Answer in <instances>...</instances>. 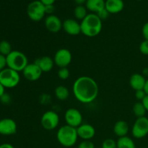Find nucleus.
Returning a JSON list of instances; mask_svg holds the SVG:
<instances>
[{
  "label": "nucleus",
  "instance_id": "f257e3e1",
  "mask_svg": "<svg viewBox=\"0 0 148 148\" xmlns=\"http://www.w3.org/2000/svg\"><path fill=\"white\" fill-rule=\"evenodd\" d=\"M72 92L79 102L85 104L90 103L98 97L99 88L93 78L81 76L74 82Z\"/></svg>",
  "mask_w": 148,
  "mask_h": 148
},
{
  "label": "nucleus",
  "instance_id": "f03ea898",
  "mask_svg": "<svg viewBox=\"0 0 148 148\" xmlns=\"http://www.w3.org/2000/svg\"><path fill=\"white\" fill-rule=\"evenodd\" d=\"M81 33L89 38H93L101 33L103 28L102 20L95 13L88 14L80 23Z\"/></svg>",
  "mask_w": 148,
  "mask_h": 148
},
{
  "label": "nucleus",
  "instance_id": "7ed1b4c3",
  "mask_svg": "<svg viewBox=\"0 0 148 148\" xmlns=\"http://www.w3.org/2000/svg\"><path fill=\"white\" fill-rule=\"evenodd\" d=\"M78 137L77 128L67 124L61 127L56 133L58 142L61 145L65 147H73L76 144Z\"/></svg>",
  "mask_w": 148,
  "mask_h": 148
},
{
  "label": "nucleus",
  "instance_id": "20e7f679",
  "mask_svg": "<svg viewBox=\"0 0 148 148\" xmlns=\"http://www.w3.org/2000/svg\"><path fill=\"white\" fill-rule=\"evenodd\" d=\"M7 59V66L17 72H23L25 66L28 64V59L25 53L20 51H12Z\"/></svg>",
  "mask_w": 148,
  "mask_h": 148
},
{
  "label": "nucleus",
  "instance_id": "39448f33",
  "mask_svg": "<svg viewBox=\"0 0 148 148\" xmlns=\"http://www.w3.org/2000/svg\"><path fill=\"white\" fill-rule=\"evenodd\" d=\"M20 81L19 72L7 67L0 72V82L5 88H13L17 86Z\"/></svg>",
  "mask_w": 148,
  "mask_h": 148
},
{
  "label": "nucleus",
  "instance_id": "423d86ee",
  "mask_svg": "<svg viewBox=\"0 0 148 148\" xmlns=\"http://www.w3.org/2000/svg\"><path fill=\"white\" fill-rule=\"evenodd\" d=\"M27 14L29 18L34 22H38L44 18L46 11L45 6L40 0L31 1L27 5Z\"/></svg>",
  "mask_w": 148,
  "mask_h": 148
},
{
  "label": "nucleus",
  "instance_id": "0eeeda50",
  "mask_svg": "<svg viewBox=\"0 0 148 148\" xmlns=\"http://www.w3.org/2000/svg\"><path fill=\"white\" fill-rule=\"evenodd\" d=\"M59 116L53 111H47L42 115L40 119V124L44 130L51 131L57 128L59 126Z\"/></svg>",
  "mask_w": 148,
  "mask_h": 148
},
{
  "label": "nucleus",
  "instance_id": "6e6552de",
  "mask_svg": "<svg viewBox=\"0 0 148 148\" xmlns=\"http://www.w3.org/2000/svg\"><path fill=\"white\" fill-rule=\"evenodd\" d=\"M132 136L136 139H143L148 134V118H137L132 129Z\"/></svg>",
  "mask_w": 148,
  "mask_h": 148
},
{
  "label": "nucleus",
  "instance_id": "1a4fd4ad",
  "mask_svg": "<svg viewBox=\"0 0 148 148\" xmlns=\"http://www.w3.org/2000/svg\"><path fill=\"white\" fill-rule=\"evenodd\" d=\"M53 59L55 65L59 68L67 67L72 60V55L68 49H60L56 51Z\"/></svg>",
  "mask_w": 148,
  "mask_h": 148
},
{
  "label": "nucleus",
  "instance_id": "9d476101",
  "mask_svg": "<svg viewBox=\"0 0 148 148\" xmlns=\"http://www.w3.org/2000/svg\"><path fill=\"white\" fill-rule=\"evenodd\" d=\"M64 120L67 125L77 128L82 124L83 118L79 110L75 108H70L65 112Z\"/></svg>",
  "mask_w": 148,
  "mask_h": 148
},
{
  "label": "nucleus",
  "instance_id": "9b49d317",
  "mask_svg": "<svg viewBox=\"0 0 148 148\" xmlns=\"http://www.w3.org/2000/svg\"><path fill=\"white\" fill-rule=\"evenodd\" d=\"M43 72L38 66L34 62L28 64L23 71V75L27 80L30 82H35L39 79L41 77Z\"/></svg>",
  "mask_w": 148,
  "mask_h": 148
},
{
  "label": "nucleus",
  "instance_id": "f8f14e48",
  "mask_svg": "<svg viewBox=\"0 0 148 148\" xmlns=\"http://www.w3.org/2000/svg\"><path fill=\"white\" fill-rule=\"evenodd\" d=\"M17 126L15 121L10 118L2 119L0 120V134L10 136L16 134Z\"/></svg>",
  "mask_w": 148,
  "mask_h": 148
},
{
  "label": "nucleus",
  "instance_id": "ddd939ff",
  "mask_svg": "<svg viewBox=\"0 0 148 148\" xmlns=\"http://www.w3.org/2000/svg\"><path fill=\"white\" fill-rule=\"evenodd\" d=\"M44 25L46 28L49 32L53 33H56L62 29L63 23L59 17L55 14L48 15L44 21Z\"/></svg>",
  "mask_w": 148,
  "mask_h": 148
},
{
  "label": "nucleus",
  "instance_id": "4468645a",
  "mask_svg": "<svg viewBox=\"0 0 148 148\" xmlns=\"http://www.w3.org/2000/svg\"><path fill=\"white\" fill-rule=\"evenodd\" d=\"M62 29L69 36H78L81 33L80 23L75 19H66L63 22Z\"/></svg>",
  "mask_w": 148,
  "mask_h": 148
},
{
  "label": "nucleus",
  "instance_id": "2eb2a0df",
  "mask_svg": "<svg viewBox=\"0 0 148 148\" xmlns=\"http://www.w3.org/2000/svg\"><path fill=\"white\" fill-rule=\"evenodd\" d=\"M78 137L82 140H91L95 135V129L90 124H82L77 128Z\"/></svg>",
  "mask_w": 148,
  "mask_h": 148
},
{
  "label": "nucleus",
  "instance_id": "dca6fc26",
  "mask_svg": "<svg viewBox=\"0 0 148 148\" xmlns=\"http://www.w3.org/2000/svg\"><path fill=\"white\" fill-rule=\"evenodd\" d=\"M34 63L40 67L43 72H49L51 71L55 64L53 59L49 56H44L40 58H38L37 59H36Z\"/></svg>",
  "mask_w": 148,
  "mask_h": 148
},
{
  "label": "nucleus",
  "instance_id": "f3484780",
  "mask_svg": "<svg viewBox=\"0 0 148 148\" xmlns=\"http://www.w3.org/2000/svg\"><path fill=\"white\" fill-rule=\"evenodd\" d=\"M146 79L143 75L139 73H134L130 77V85L134 90H144Z\"/></svg>",
  "mask_w": 148,
  "mask_h": 148
},
{
  "label": "nucleus",
  "instance_id": "a211bd4d",
  "mask_svg": "<svg viewBox=\"0 0 148 148\" xmlns=\"http://www.w3.org/2000/svg\"><path fill=\"white\" fill-rule=\"evenodd\" d=\"M124 3L123 0H106L105 8L110 14H117L123 10Z\"/></svg>",
  "mask_w": 148,
  "mask_h": 148
},
{
  "label": "nucleus",
  "instance_id": "6ab92c4d",
  "mask_svg": "<svg viewBox=\"0 0 148 148\" xmlns=\"http://www.w3.org/2000/svg\"><path fill=\"white\" fill-rule=\"evenodd\" d=\"M129 130H130L129 124L124 120H119L116 121L114 126V133L117 137H119V138L127 136L129 133Z\"/></svg>",
  "mask_w": 148,
  "mask_h": 148
},
{
  "label": "nucleus",
  "instance_id": "aec40b11",
  "mask_svg": "<svg viewBox=\"0 0 148 148\" xmlns=\"http://www.w3.org/2000/svg\"><path fill=\"white\" fill-rule=\"evenodd\" d=\"M105 0H88L85 3V7L92 13L97 14L105 8Z\"/></svg>",
  "mask_w": 148,
  "mask_h": 148
},
{
  "label": "nucleus",
  "instance_id": "412c9836",
  "mask_svg": "<svg viewBox=\"0 0 148 148\" xmlns=\"http://www.w3.org/2000/svg\"><path fill=\"white\" fill-rule=\"evenodd\" d=\"M117 148H136L134 140L130 137H119L116 141Z\"/></svg>",
  "mask_w": 148,
  "mask_h": 148
},
{
  "label": "nucleus",
  "instance_id": "4be33fe9",
  "mask_svg": "<svg viewBox=\"0 0 148 148\" xmlns=\"http://www.w3.org/2000/svg\"><path fill=\"white\" fill-rule=\"evenodd\" d=\"M54 94L56 98L59 101H66L69 96V91L66 87L59 85L55 88Z\"/></svg>",
  "mask_w": 148,
  "mask_h": 148
},
{
  "label": "nucleus",
  "instance_id": "5701e85b",
  "mask_svg": "<svg viewBox=\"0 0 148 148\" xmlns=\"http://www.w3.org/2000/svg\"><path fill=\"white\" fill-rule=\"evenodd\" d=\"M132 111L134 115L137 116V118L145 116L146 112H147L144 105L141 101H138L134 104L132 107Z\"/></svg>",
  "mask_w": 148,
  "mask_h": 148
},
{
  "label": "nucleus",
  "instance_id": "b1692460",
  "mask_svg": "<svg viewBox=\"0 0 148 148\" xmlns=\"http://www.w3.org/2000/svg\"><path fill=\"white\" fill-rule=\"evenodd\" d=\"M74 14L75 18L82 21L88 15V10L86 7L83 5H77L74 10Z\"/></svg>",
  "mask_w": 148,
  "mask_h": 148
},
{
  "label": "nucleus",
  "instance_id": "393cba45",
  "mask_svg": "<svg viewBox=\"0 0 148 148\" xmlns=\"http://www.w3.org/2000/svg\"><path fill=\"white\" fill-rule=\"evenodd\" d=\"M12 51V46L10 42L7 40H1L0 41V54L4 56H7Z\"/></svg>",
  "mask_w": 148,
  "mask_h": 148
},
{
  "label": "nucleus",
  "instance_id": "a878e982",
  "mask_svg": "<svg viewBox=\"0 0 148 148\" xmlns=\"http://www.w3.org/2000/svg\"><path fill=\"white\" fill-rule=\"evenodd\" d=\"M57 75L59 79H62V80H66L69 77L70 72H69V70L67 67L59 68Z\"/></svg>",
  "mask_w": 148,
  "mask_h": 148
},
{
  "label": "nucleus",
  "instance_id": "bb28decb",
  "mask_svg": "<svg viewBox=\"0 0 148 148\" xmlns=\"http://www.w3.org/2000/svg\"><path fill=\"white\" fill-rule=\"evenodd\" d=\"M102 148H117L116 141L111 138L106 139L102 143Z\"/></svg>",
  "mask_w": 148,
  "mask_h": 148
},
{
  "label": "nucleus",
  "instance_id": "cd10ccee",
  "mask_svg": "<svg viewBox=\"0 0 148 148\" xmlns=\"http://www.w3.org/2000/svg\"><path fill=\"white\" fill-rule=\"evenodd\" d=\"M77 148H95V145L91 140H82Z\"/></svg>",
  "mask_w": 148,
  "mask_h": 148
},
{
  "label": "nucleus",
  "instance_id": "c85d7f7f",
  "mask_svg": "<svg viewBox=\"0 0 148 148\" xmlns=\"http://www.w3.org/2000/svg\"><path fill=\"white\" fill-rule=\"evenodd\" d=\"M140 51L143 54L148 55V40H144L140 45Z\"/></svg>",
  "mask_w": 148,
  "mask_h": 148
},
{
  "label": "nucleus",
  "instance_id": "c756f323",
  "mask_svg": "<svg viewBox=\"0 0 148 148\" xmlns=\"http://www.w3.org/2000/svg\"><path fill=\"white\" fill-rule=\"evenodd\" d=\"M96 14L98 16V17H99V18L103 21V20H106V19L109 17L110 13L107 11L106 9L104 8L103 10H102L101 11H100L99 12L97 13Z\"/></svg>",
  "mask_w": 148,
  "mask_h": 148
},
{
  "label": "nucleus",
  "instance_id": "7c9ffc66",
  "mask_svg": "<svg viewBox=\"0 0 148 148\" xmlns=\"http://www.w3.org/2000/svg\"><path fill=\"white\" fill-rule=\"evenodd\" d=\"M147 95L146 92H145L144 90H140L135 91V98H137V100H138L139 101H142L145 96Z\"/></svg>",
  "mask_w": 148,
  "mask_h": 148
},
{
  "label": "nucleus",
  "instance_id": "2f4dec72",
  "mask_svg": "<svg viewBox=\"0 0 148 148\" xmlns=\"http://www.w3.org/2000/svg\"><path fill=\"white\" fill-rule=\"evenodd\" d=\"M0 101L3 104H10L11 102V96L9 94L4 92L0 98Z\"/></svg>",
  "mask_w": 148,
  "mask_h": 148
},
{
  "label": "nucleus",
  "instance_id": "473e14b6",
  "mask_svg": "<svg viewBox=\"0 0 148 148\" xmlns=\"http://www.w3.org/2000/svg\"><path fill=\"white\" fill-rule=\"evenodd\" d=\"M7 66V59L6 56L0 54V71L5 69Z\"/></svg>",
  "mask_w": 148,
  "mask_h": 148
},
{
  "label": "nucleus",
  "instance_id": "72a5a7b5",
  "mask_svg": "<svg viewBox=\"0 0 148 148\" xmlns=\"http://www.w3.org/2000/svg\"><path fill=\"white\" fill-rule=\"evenodd\" d=\"M142 33H143L145 40H148V22L145 23L143 25V28H142Z\"/></svg>",
  "mask_w": 148,
  "mask_h": 148
},
{
  "label": "nucleus",
  "instance_id": "f704fd0d",
  "mask_svg": "<svg viewBox=\"0 0 148 148\" xmlns=\"http://www.w3.org/2000/svg\"><path fill=\"white\" fill-rule=\"evenodd\" d=\"M45 11H46V14H48L49 15L53 14V12L55 11V7L53 4V5L45 6Z\"/></svg>",
  "mask_w": 148,
  "mask_h": 148
},
{
  "label": "nucleus",
  "instance_id": "c9c22d12",
  "mask_svg": "<svg viewBox=\"0 0 148 148\" xmlns=\"http://www.w3.org/2000/svg\"><path fill=\"white\" fill-rule=\"evenodd\" d=\"M40 1H41V3L43 4V5L47 6V5H53V4H54L56 0H40Z\"/></svg>",
  "mask_w": 148,
  "mask_h": 148
},
{
  "label": "nucleus",
  "instance_id": "e433bc0d",
  "mask_svg": "<svg viewBox=\"0 0 148 148\" xmlns=\"http://www.w3.org/2000/svg\"><path fill=\"white\" fill-rule=\"evenodd\" d=\"M142 103H143V104L144 105L146 111H148V95H147L145 96V98H144V99L143 100V101H141Z\"/></svg>",
  "mask_w": 148,
  "mask_h": 148
},
{
  "label": "nucleus",
  "instance_id": "4c0bfd02",
  "mask_svg": "<svg viewBox=\"0 0 148 148\" xmlns=\"http://www.w3.org/2000/svg\"><path fill=\"white\" fill-rule=\"evenodd\" d=\"M0 148H14L12 145L10 143H4V144L0 145Z\"/></svg>",
  "mask_w": 148,
  "mask_h": 148
},
{
  "label": "nucleus",
  "instance_id": "58836bf2",
  "mask_svg": "<svg viewBox=\"0 0 148 148\" xmlns=\"http://www.w3.org/2000/svg\"><path fill=\"white\" fill-rule=\"evenodd\" d=\"M74 1H75V2L76 3L77 5H83L84 4L86 3V1H88V0H74Z\"/></svg>",
  "mask_w": 148,
  "mask_h": 148
},
{
  "label": "nucleus",
  "instance_id": "ea45409f",
  "mask_svg": "<svg viewBox=\"0 0 148 148\" xmlns=\"http://www.w3.org/2000/svg\"><path fill=\"white\" fill-rule=\"evenodd\" d=\"M5 92V88L2 85V84L0 82V98L1 97V95Z\"/></svg>",
  "mask_w": 148,
  "mask_h": 148
},
{
  "label": "nucleus",
  "instance_id": "a19ab883",
  "mask_svg": "<svg viewBox=\"0 0 148 148\" xmlns=\"http://www.w3.org/2000/svg\"><path fill=\"white\" fill-rule=\"evenodd\" d=\"M144 90H145V92H146V94L148 95V79H146V82H145V85Z\"/></svg>",
  "mask_w": 148,
  "mask_h": 148
},
{
  "label": "nucleus",
  "instance_id": "79ce46f5",
  "mask_svg": "<svg viewBox=\"0 0 148 148\" xmlns=\"http://www.w3.org/2000/svg\"><path fill=\"white\" fill-rule=\"evenodd\" d=\"M138 1H142V0H138Z\"/></svg>",
  "mask_w": 148,
  "mask_h": 148
},
{
  "label": "nucleus",
  "instance_id": "37998d69",
  "mask_svg": "<svg viewBox=\"0 0 148 148\" xmlns=\"http://www.w3.org/2000/svg\"><path fill=\"white\" fill-rule=\"evenodd\" d=\"M0 72H1V71H0Z\"/></svg>",
  "mask_w": 148,
  "mask_h": 148
}]
</instances>
